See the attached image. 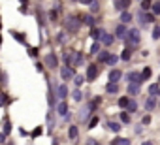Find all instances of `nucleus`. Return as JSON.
<instances>
[{"label": "nucleus", "instance_id": "obj_1", "mask_svg": "<svg viewBox=\"0 0 160 145\" xmlns=\"http://www.w3.org/2000/svg\"><path fill=\"white\" fill-rule=\"evenodd\" d=\"M79 27H81V21H79L77 17H68V21H66V30L68 32L75 34L79 30Z\"/></svg>", "mask_w": 160, "mask_h": 145}, {"label": "nucleus", "instance_id": "obj_47", "mask_svg": "<svg viewBox=\"0 0 160 145\" xmlns=\"http://www.w3.org/2000/svg\"><path fill=\"white\" fill-rule=\"evenodd\" d=\"M145 19H147V23H152V21H154V13H147Z\"/></svg>", "mask_w": 160, "mask_h": 145}, {"label": "nucleus", "instance_id": "obj_7", "mask_svg": "<svg viewBox=\"0 0 160 145\" xmlns=\"http://www.w3.org/2000/svg\"><path fill=\"white\" fill-rule=\"evenodd\" d=\"M128 6H130V0H115V10L117 12H126Z\"/></svg>", "mask_w": 160, "mask_h": 145}, {"label": "nucleus", "instance_id": "obj_60", "mask_svg": "<svg viewBox=\"0 0 160 145\" xmlns=\"http://www.w3.org/2000/svg\"><path fill=\"white\" fill-rule=\"evenodd\" d=\"M158 81H160V79H158Z\"/></svg>", "mask_w": 160, "mask_h": 145}, {"label": "nucleus", "instance_id": "obj_46", "mask_svg": "<svg viewBox=\"0 0 160 145\" xmlns=\"http://www.w3.org/2000/svg\"><path fill=\"white\" fill-rule=\"evenodd\" d=\"M49 21H57V12H55V10L49 12Z\"/></svg>", "mask_w": 160, "mask_h": 145}, {"label": "nucleus", "instance_id": "obj_38", "mask_svg": "<svg viewBox=\"0 0 160 145\" xmlns=\"http://www.w3.org/2000/svg\"><path fill=\"white\" fill-rule=\"evenodd\" d=\"M149 92H151L152 96H154V94H158V92H160V89H158V85H151V87H149Z\"/></svg>", "mask_w": 160, "mask_h": 145}, {"label": "nucleus", "instance_id": "obj_43", "mask_svg": "<svg viewBox=\"0 0 160 145\" xmlns=\"http://www.w3.org/2000/svg\"><path fill=\"white\" fill-rule=\"evenodd\" d=\"M98 49H100V43H98V42H94V43H92V47H91V53H98Z\"/></svg>", "mask_w": 160, "mask_h": 145}, {"label": "nucleus", "instance_id": "obj_17", "mask_svg": "<svg viewBox=\"0 0 160 145\" xmlns=\"http://www.w3.org/2000/svg\"><path fill=\"white\" fill-rule=\"evenodd\" d=\"M106 91H108L109 94H117V92H119V85H117V83H108Z\"/></svg>", "mask_w": 160, "mask_h": 145}, {"label": "nucleus", "instance_id": "obj_13", "mask_svg": "<svg viewBox=\"0 0 160 145\" xmlns=\"http://www.w3.org/2000/svg\"><path fill=\"white\" fill-rule=\"evenodd\" d=\"M83 60H85V57H83V53H81V51H75V58H73V66H81V64H83Z\"/></svg>", "mask_w": 160, "mask_h": 145}, {"label": "nucleus", "instance_id": "obj_27", "mask_svg": "<svg viewBox=\"0 0 160 145\" xmlns=\"http://www.w3.org/2000/svg\"><path fill=\"white\" fill-rule=\"evenodd\" d=\"M108 126H109V130H113V132H119V130H121V124H119V122H113V121H109Z\"/></svg>", "mask_w": 160, "mask_h": 145}, {"label": "nucleus", "instance_id": "obj_61", "mask_svg": "<svg viewBox=\"0 0 160 145\" xmlns=\"http://www.w3.org/2000/svg\"><path fill=\"white\" fill-rule=\"evenodd\" d=\"M158 94H160V92H158Z\"/></svg>", "mask_w": 160, "mask_h": 145}, {"label": "nucleus", "instance_id": "obj_30", "mask_svg": "<svg viewBox=\"0 0 160 145\" xmlns=\"http://www.w3.org/2000/svg\"><path fill=\"white\" fill-rule=\"evenodd\" d=\"M151 8H152V13L154 15H160V0H158V2H154Z\"/></svg>", "mask_w": 160, "mask_h": 145}, {"label": "nucleus", "instance_id": "obj_20", "mask_svg": "<svg viewBox=\"0 0 160 145\" xmlns=\"http://www.w3.org/2000/svg\"><path fill=\"white\" fill-rule=\"evenodd\" d=\"M138 92H139V85H134V83H130V85H128V94L136 96Z\"/></svg>", "mask_w": 160, "mask_h": 145}, {"label": "nucleus", "instance_id": "obj_14", "mask_svg": "<svg viewBox=\"0 0 160 145\" xmlns=\"http://www.w3.org/2000/svg\"><path fill=\"white\" fill-rule=\"evenodd\" d=\"M73 58H75V51L66 53V55H64V62H66V66H73Z\"/></svg>", "mask_w": 160, "mask_h": 145}, {"label": "nucleus", "instance_id": "obj_45", "mask_svg": "<svg viewBox=\"0 0 160 145\" xmlns=\"http://www.w3.org/2000/svg\"><path fill=\"white\" fill-rule=\"evenodd\" d=\"M8 104V96L6 94H0V106H6Z\"/></svg>", "mask_w": 160, "mask_h": 145}, {"label": "nucleus", "instance_id": "obj_35", "mask_svg": "<svg viewBox=\"0 0 160 145\" xmlns=\"http://www.w3.org/2000/svg\"><path fill=\"white\" fill-rule=\"evenodd\" d=\"M149 8H151V0H141V12L149 10Z\"/></svg>", "mask_w": 160, "mask_h": 145}, {"label": "nucleus", "instance_id": "obj_53", "mask_svg": "<svg viewBox=\"0 0 160 145\" xmlns=\"http://www.w3.org/2000/svg\"><path fill=\"white\" fill-rule=\"evenodd\" d=\"M19 2H21L23 6H27V4H28V0H19Z\"/></svg>", "mask_w": 160, "mask_h": 145}, {"label": "nucleus", "instance_id": "obj_52", "mask_svg": "<svg viewBox=\"0 0 160 145\" xmlns=\"http://www.w3.org/2000/svg\"><path fill=\"white\" fill-rule=\"evenodd\" d=\"M79 2H81V4H91L92 0H79Z\"/></svg>", "mask_w": 160, "mask_h": 145}, {"label": "nucleus", "instance_id": "obj_39", "mask_svg": "<svg viewBox=\"0 0 160 145\" xmlns=\"http://www.w3.org/2000/svg\"><path fill=\"white\" fill-rule=\"evenodd\" d=\"M10 132H12V122L6 121V122H4V134H10Z\"/></svg>", "mask_w": 160, "mask_h": 145}, {"label": "nucleus", "instance_id": "obj_55", "mask_svg": "<svg viewBox=\"0 0 160 145\" xmlns=\"http://www.w3.org/2000/svg\"><path fill=\"white\" fill-rule=\"evenodd\" d=\"M4 141V134H0V143H2Z\"/></svg>", "mask_w": 160, "mask_h": 145}, {"label": "nucleus", "instance_id": "obj_51", "mask_svg": "<svg viewBox=\"0 0 160 145\" xmlns=\"http://www.w3.org/2000/svg\"><path fill=\"white\" fill-rule=\"evenodd\" d=\"M36 70H38V72H43V64L38 62V64H36Z\"/></svg>", "mask_w": 160, "mask_h": 145}, {"label": "nucleus", "instance_id": "obj_36", "mask_svg": "<svg viewBox=\"0 0 160 145\" xmlns=\"http://www.w3.org/2000/svg\"><path fill=\"white\" fill-rule=\"evenodd\" d=\"M98 10H100L98 0H92V2H91V12H98Z\"/></svg>", "mask_w": 160, "mask_h": 145}, {"label": "nucleus", "instance_id": "obj_25", "mask_svg": "<svg viewBox=\"0 0 160 145\" xmlns=\"http://www.w3.org/2000/svg\"><path fill=\"white\" fill-rule=\"evenodd\" d=\"M130 57H132V51H130V47H126V49L122 51L121 58H122V60H130Z\"/></svg>", "mask_w": 160, "mask_h": 145}, {"label": "nucleus", "instance_id": "obj_29", "mask_svg": "<svg viewBox=\"0 0 160 145\" xmlns=\"http://www.w3.org/2000/svg\"><path fill=\"white\" fill-rule=\"evenodd\" d=\"M126 109H128L130 113H134V111L138 109V104H136V100H130V102H128V108H126Z\"/></svg>", "mask_w": 160, "mask_h": 145}, {"label": "nucleus", "instance_id": "obj_3", "mask_svg": "<svg viewBox=\"0 0 160 145\" xmlns=\"http://www.w3.org/2000/svg\"><path fill=\"white\" fill-rule=\"evenodd\" d=\"M43 64H45L47 68H55V66H58V58H57V55H55V53H47L45 58H43Z\"/></svg>", "mask_w": 160, "mask_h": 145}, {"label": "nucleus", "instance_id": "obj_34", "mask_svg": "<svg viewBox=\"0 0 160 145\" xmlns=\"http://www.w3.org/2000/svg\"><path fill=\"white\" fill-rule=\"evenodd\" d=\"M141 78H143V81H145V79H149V78H151V68H145V70H143V72H141Z\"/></svg>", "mask_w": 160, "mask_h": 145}, {"label": "nucleus", "instance_id": "obj_10", "mask_svg": "<svg viewBox=\"0 0 160 145\" xmlns=\"http://www.w3.org/2000/svg\"><path fill=\"white\" fill-rule=\"evenodd\" d=\"M121 76H122L121 70H111V72H109V81H111V83H117V81L121 79Z\"/></svg>", "mask_w": 160, "mask_h": 145}, {"label": "nucleus", "instance_id": "obj_56", "mask_svg": "<svg viewBox=\"0 0 160 145\" xmlns=\"http://www.w3.org/2000/svg\"><path fill=\"white\" fill-rule=\"evenodd\" d=\"M92 145H100V143H96V141H94V143H92Z\"/></svg>", "mask_w": 160, "mask_h": 145}, {"label": "nucleus", "instance_id": "obj_58", "mask_svg": "<svg viewBox=\"0 0 160 145\" xmlns=\"http://www.w3.org/2000/svg\"><path fill=\"white\" fill-rule=\"evenodd\" d=\"M0 42H2V38H0Z\"/></svg>", "mask_w": 160, "mask_h": 145}, {"label": "nucleus", "instance_id": "obj_23", "mask_svg": "<svg viewBox=\"0 0 160 145\" xmlns=\"http://www.w3.org/2000/svg\"><path fill=\"white\" fill-rule=\"evenodd\" d=\"M73 83H75L77 87H81V85L85 83V78H83V76H73Z\"/></svg>", "mask_w": 160, "mask_h": 145}, {"label": "nucleus", "instance_id": "obj_5", "mask_svg": "<svg viewBox=\"0 0 160 145\" xmlns=\"http://www.w3.org/2000/svg\"><path fill=\"white\" fill-rule=\"evenodd\" d=\"M128 81L134 83V85H141L143 78H141V74H138V72H130V74H128Z\"/></svg>", "mask_w": 160, "mask_h": 145}, {"label": "nucleus", "instance_id": "obj_8", "mask_svg": "<svg viewBox=\"0 0 160 145\" xmlns=\"http://www.w3.org/2000/svg\"><path fill=\"white\" fill-rule=\"evenodd\" d=\"M91 36L98 42V40H102L104 36H106V32H104V28H98V27H92V30H91Z\"/></svg>", "mask_w": 160, "mask_h": 145}, {"label": "nucleus", "instance_id": "obj_40", "mask_svg": "<svg viewBox=\"0 0 160 145\" xmlns=\"http://www.w3.org/2000/svg\"><path fill=\"white\" fill-rule=\"evenodd\" d=\"M42 132H43V130H42V126L34 128V130H32V138H38V136H42Z\"/></svg>", "mask_w": 160, "mask_h": 145}, {"label": "nucleus", "instance_id": "obj_37", "mask_svg": "<svg viewBox=\"0 0 160 145\" xmlns=\"http://www.w3.org/2000/svg\"><path fill=\"white\" fill-rule=\"evenodd\" d=\"M138 19H139V25H147V19H145V13L143 12L138 13Z\"/></svg>", "mask_w": 160, "mask_h": 145}, {"label": "nucleus", "instance_id": "obj_57", "mask_svg": "<svg viewBox=\"0 0 160 145\" xmlns=\"http://www.w3.org/2000/svg\"><path fill=\"white\" fill-rule=\"evenodd\" d=\"M53 145H57V141H55V143H53Z\"/></svg>", "mask_w": 160, "mask_h": 145}, {"label": "nucleus", "instance_id": "obj_28", "mask_svg": "<svg viewBox=\"0 0 160 145\" xmlns=\"http://www.w3.org/2000/svg\"><path fill=\"white\" fill-rule=\"evenodd\" d=\"M113 40H115V38H113V36H111V34H106V36H104V38H102V42H104V43H106V45H111V43H113Z\"/></svg>", "mask_w": 160, "mask_h": 145}, {"label": "nucleus", "instance_id": "obj_19", "mask_svg": "<svg viewBox=\"0 0 160 145\" xmlns=\"http://www.w3.org/2000/svg\"><path fill=\"white\" fill-rule=\"evenodd\" d=\"M111 143L113 145H130V139H126V138H115Z\"/></svg>", "mask_w": 160, "mask_h": 145}, {"label": "nucleus", "instance_id": "obj_26", "mask_svg": "<svg viewBox=\"0 0 160 145\" xmlns=\"http://www.w3.org/2000/svg\"><path fill=\"white\" fill-rule=\"evenodd\" d=\"M108 57H109V53H108V51H100V53H98V62H106V60H108Z\"/></svg>", "mask_w": 160, "mask_h": 145}, {"label": "nucleus", "instance_id": "obj_41", "mask_svg": "<svg viewBox=\"0 0 160 145\" xmlns=\"http://www.w3.org/2000/svg\"><path fill=\"white\" fill-rule=\"evenodd\" d=\"M152 38H154V40L160 38V27H154V28H152Z\"/></svg>", "mask_w": 160, "mask_h": 145}, {"label": "nucleus", "instance_id": "obj_22", "mask_svg": "<svg viewBox=\"0 0 160 145\" xmlns=\"http://www.w3.org/2000/svg\"><path fill=\"white\" fill-rule=\"evenodd\" d=\"M81 23H85V25H89V27H94V17H92V15H85Z\"/></svg>", "mask_w": 160, "mask_h": 145}, {"label": "nucleus", "instance_id": "obj_18", "mask_svg": "<svg viewBox=\"0 0 160 145\" xmlns=\"http://www.w3.org/2000/svg\"><path fill=\"white\" fill-rule=\"evenodd\" d=\"M77 136H79V130H77V126H70V128H68V138H70V139H75Z\"/></svg>", "mask_w": 160, "mask_h": 145}, {"label": "nucleus", "instance_id": "obj_21", "mask_svg": "<svg viewBox=\"0 0 160 145\" xmlns=\"http://www.w3.org/2000/svg\"><path fill=\"white\" fill-rule=\"evenodd\" d=\"M12 36H13V38H15V40H17L19 43H27V38H25V36H23L21 32H12Z\"/></svg>", "mask_w": 160, "mask_h": 145}, {"label": "nucleus", "instance_id": "obj_12", "mask_svg": "<svg viewBox=\"0 0 160 145\" xmlns=\"http://www.w3.org/2000/svg\"><path fill=\"white\" fill-rule=\"evenodd\" d=\"M57 111H58V115L66 117V115H68V106H66V102H58V106H57Z\"/></svg>", "mask_w": 160, "mask_h": 145}, {"label": "nucleus", "instance_id": "obj_54", "mask_svg": "<svg viewBox=\"0 0 160 145\" xmlns=\"http://www.w3.org/2000/svg\"><path fill=\"white\" fill-rule=\"evenodd\" d=\"M141 145H154L152 141H145V143H141Z\"/></svg>", "mask_w": 160, "mask_h": 145}, {"label": "nucleus", "instance_id": "obj_42", "mask_svg": "<svg viewBox=\"0 0 160 145\" xmlns=\"http://www.w3.org/2000/svg\"><path fill=\"white\" fill-rule=\"evenodd\" d=\"M98 121H100L98 117H92V119H91V122H89V128H94V126L98 124Z\"/></svg>", "mask_w": 160, "mask_h": 145}, {"label": "nucleus", "instance_id": "obj_48", "mask_svg": "<svg viewBox=\"0 0 160 145\" xmlns=\"http://www.w3.org/2000/svg\"><path fill=\"white\" fill-rule=\"evenodd\" d=\"M47 122H49V128H53V113H47Z\"/></svg>", "mask_w": 160, "mask_h": 145}, {"label": "nucleus", "instance_id": "obj_9", "mask_svg": "<svg viewBox=\"0 0 160 145\" xmlns=\"http://www.w3.org/2000/svg\"><path fill=\"white\" fill-rule=\"evenodd\" d=\"M60 76H62V79H64V81H68L70 78H73V70H72L70 66H64V68L60 70Z\"/></svg>", "mask_w": 160, "mask_h": 145}, {"label": "nucleus", "instance_id": "obj_49", "mask_svg": "<svg viewBox=\"0 0 160 145\" xmlns=\"http://www.w3.org/2000/svg\"><path fill=\"white\" fill-rule=\"evenodd\" d=\"M149 122H151V117H149V115H145V117L141 119V124H149Z\"/></svg>", "mask_w": 160, "mask_h": 145}, {"label": "nucleus", "instance_id": "obj_59", "mask_svg": "<svg viewBox=\"0 0 160 145\" xmlns=\"http://www.w3.org/2000/svg\"><path fill=\"white\" fill-rule=\"evenodd\" d=\"M0 27H2V25H0Z\"/></svg>", "mask_w": 160, "mask_h": 145}, {"label": "nucleus", "instance_id": "obj_32", "mask_svg": "<svg viewBox=\"0 0 160 145\" xmlns=\"http://www.w3.org/2000/svg\"><path fill=\"white\" fill-rule=\"evenodd\" d=\"M128 102H130V98H126V96L119 98V106H121V108H128Z\"/></svg>", "mask_w": 160, "mask_h": 145}, {"label": "nucleus", "instance_id": "obj_6", "mask_svg": "<svg viewBox=\"0 0 160 145\" xmlns=\"http://www.w3.org/2000/svg\"><path fill=\"white\" fill-rule=\"evenodd\" d=\"M126 34H128V30H126V27L121 23V25H117V28H115V36L119 38V40H124L126 38Z\"/></svg>", "mask_w": 160, "mask_h": 145}, {"label": "nucleus", "instance_id": "obj_2", "mask_svg": "<svg viewBox=\"0 0 160 145\" xmlns=\"http://www.w3.org/2000/svg\"><path fill=\"white\" fill-rule=\"evenodd\" d=\"M126 38H128V45H138V43H139V40H141V36H139V30H138V28H130V30H128V34H126Z\"/></svg>", "mask_w": 160, "mask_h": 145}, {"label": "nucleus", "instance_id": "obj_4", "mask_svg": "<svg viewBox=\"0 0 160 145\" xmlns=\"http://www.w3.org/2000/svg\"><path fill=\"white\" fill-rule=\"evenodd\" d=\"M98 78V64H91L87 68V81H94Z\"/></svg>", "mask_w": 160, "mask_h": 145}, {"label": "nucleus", "instance_id": "obj_15", "mask_svg": "<svg viewBox=\"0 0 160 145\" xmlns=\"http://www.w3.org/2000/svg\"><path fill=\"white\" fill-rule=\"evenodd\" d=\"M57 94H58V98H66V96H68V87H66V85H58Z\"/></svg>", "mask_w": 160, "mask_h": 145}, {"label": "nucleus", "instance_id": "obj_50", "mask_svg": "<svg viewBox=\"0 0 160 145\" xmlns=\"http://www.w3.org/2000/svg\"><path fill=\"white\" fill-rule=\"evenodd\" d=\"M64 36H66V34H64V32H60V34H58V38H57V42H58V43H62V42H64Z\"/></svg>", "mask_w": 160, "mask_h": 145}, {"label": "nucleus", "instance_id": "obj_44", "mask_svg": "<svg viewBox=\"0 0 160 145\" xmlns=\"http://www.w3.org/2000/svg\"><path fill=\"white\" fill-rule=\"evenodd\" d=\"M28 55L30 57H38V49L36 47H28Z\"/></svg>", "mask_w": 160, "mask_h": 145}, {"label": "nucleus", "instance_id": "obj_31", "mask_svg": "<svg viewBox=\"0 0 160 145\" xmlns=\"http://www.w3.org/2000/svg\"><path fill=\"white\" fill-rule=\"evenodd\" d=\"M117 60H119V58H117V57H115V55H109V57H108V60H106V62H108V64H109V66H115V64H117Z\"/></svg>", "mask_w": 160, "mask_h": 145}, {"label": "nucleus", "instance_id": "obj_24", "mask_svg": "<svg viewBox=\"0 0 160 145\" xmlns=\"http://www.w3.org/2000/svg\"><path fill=\"white\" fill-rule=\"evenodd\" d=\"M72 96H73L75 102H81V98H83V94H81V91H79V89H75V91L72 92Z\"/></svg>", "mask_w": 160, "mask_h": 145}, {"label": "nucleus", "instance_id": "obj_11", "mask_svg": "<svg viewBox=\"0 0 160 145\" xmlns=\"http://www.w3.org/2000/svg\"><path fill=\"white\" fill-rule=\"evenodd\" d=\"M154 106H156V98H154V96H149V98L145 100V109L151 111V109H154Z\"/></svg>", "mask_w": 160, "mask_h": 145}, {"label": "nucleus", "instance_id": "obj_16", "mask_svg": "<svg viewBox=\"0 0 160 145\" xmlns=\"http://www.w3.org/2000/svg\"><path fill=\"white\" fill-rule=\"evenodd\" d=\"M130 21H132V13H130V12H122V13H121V23L126 25V23H130Z\"/></svg>", "mask_w": 160, "mask_h": 145}, {"label": "nucleus", "instance_id": "obj_33", "mask_svg": "<svg viewBox=\"0 0 160 145\" xmlns=\"http://www.w3.org/2000/svg\"><path fill=\"white\" fill-rule=\"evenodd\" d=\"M121 121H122L124 124H128V122H130V115H128L126 111H122V113H121Z\"/></svg>", "mask_w": 160, "mask_h": 145}]
</instances>
